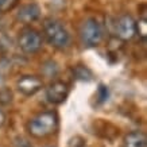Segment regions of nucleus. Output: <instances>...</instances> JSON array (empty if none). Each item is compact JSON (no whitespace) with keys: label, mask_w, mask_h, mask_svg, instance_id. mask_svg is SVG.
Instances as JSON below:
<instances>
[{"label":"nucleus","mask_w":147,"mask_h":147,"mask_svg":"<svg viewBox=\"0 0 147 147\" xmlns=\"http://www.w3.org/2000/svg\"><path fill=\"white\" fill-rule=\"evenodd\" d=\"M116 34L123 40H129L136 35V22L131 15H123L117 19Z\"/></svg>","instance_id":"39448f33"},{"label":"nucleus","mask_w":147,"mask_h":147,"mask_svg":"<svg viewBox=\"0 0 147 147\" xmlns=\"http://www.w3.org/2000/svg\"><path fill=\"white\" fill-rule=\"evenodd\" d=\"M98 100H100V101H105V100H107L108 98V88L107 86H104V85H100V86H98Z\"/></svg>","instance_id":"ddd939ff"},{"label":"nucleus","mask_w":147,"mask_h":147,"mask_svg":"<svg viewBox=\"0 0 147 147\" xmlns=\"http://www.w3.org/2000/svg\"><path fill=\"white\" fill-rule=\"evenodd\" d=\"M9 69H11V62L8 59H5V58L0 59V77L5 74V73H8Z\"/></svg>","instance_id":"f8f14e48"},{"label":"nucleus","mask_w":147,"mask_h":147,"mask_svg":"<svg viewBox=\"0 0 147 147\" xmlns=\"http://www.w3.org/2000/svg\"><path fill=\"white\" fill-rule=\"evenodd\" d=\"M4 121H5V115H4V112L0 109V127L4 124Z\"/></svg>","instance_id":"dca6fc26"},{"label":"nucleus","mask_w":147,"mask_h":147,"mask_svg":"<svg viewBox=\"0 0 147 147\" xmlns=\"http://www.w3.org/2000/svg\"><path fill=\"white\" fill-rule=\"evenodd\" d=\"M80 36L82 43L88 47H96L100 45L102 39V28L97 19L89 18L84 20L80 28Z\"/></svg>","instance_id":"7ed1b4c3"},{"label":"nucleus","mask_w":147,"mask_h":147,"mask_svg":"<svg viewBox=\"0 0 147 147\" xmlns=\"http://www.w3.org/2000/svg\"><path fill=\"white\" fill-rule=\"evenodd\" d=\"M15 143L18 144V147H32L31 144L28 143V140H26V139H23V138H18Z\"/></svg>","instance_id":"2eb2a0df"},{"label":"nucleus","mask_w":147,"mask_h":147,"mask_svg":"<svg viewBox=\"0 0 147 147\" xmlns=\"http://www.w3.org/2000/svg\"><path fill=\"white\" fill-rule=\"evenodd\" d=\"M42 36L34 28H27L19 36V47L24 54H35L42 47Z\"/></svg>","instance_id":"20e7f679"},{"label":"nucleus","mask_w":147,"mask_h":147,"mask_svg":"<svg viewBox=\"0 0 147 147\" xmlns=\"http://www.w3.org/2000/svg\"><path fill=\"white\" fill-rule=\"evenodd\" d=\"M18 4V0H0V12H7Z\"/></svg>","instance_id":"9b49d317"},{"label":"nucleus","mask_w":147,"mask_h":147,"mask_svg":"<svg viewBox=\"0 0 147 147\" xmlns=\"http://www.w3.org/2000/svg\"><path fill=\"white\" fill-rule=\"evenodd\" d=\"M46 40L55 49H65L70 43V35L61 22L55 19H46L43 23Z\"/></svg>","instance_id":"f03ea898"},{"label":"nucleus","mask_w":147,"mask_h":147,"mask_svg":"<svg viewBox=\"0 0 147 147\" xmlns=\"http://www.w3.org/2000/svg\"><path fill=\"white\" fill-rule=\"evenodd\" d=\"M58 127V116L53 111L42 112L28 121L27 129L34 138H45L51 135Z\"/></svg>","instance_id":"f257e3e1"},{"label":"nucleus","mask_w":147,"mask_h":147,"mask_svg":"<svg viewBox=\"0 0 147 147\" xmlns=\"http://www.w3.org/2000/svg\"><path fill=\"white\" fill-rule=\"evenodd\" d=\"M40 16V8L39 5L35 4V3H28V4H24L22 5L19 11L16 12V19L19 22L22 23H32L38 20Z\"/></svg>","instance_id":"6e6552de"},{"label":"nucleus","mask_w":147,"mask_h":147,"mask_svg":"<svg viewBox=\"0 0 147 147\" xmlns=\"http://www.w3.org/2000/svg\"><path fill=\"white\" fill-rule=\"evenodd\" d=\"M69 94V86L62 81H54L46 89V98L53 104H61Z\"/></svg>","instance_id":"0eeeda50"},{"label":"nucleus","mask_w":147,"mask_h":147,"mask_svg":"<svg viewBox=\"0 0 147 147\" xmlns=\"http://www.w3.org/2000/svg\"><path fill=\"white\" fill-rule=\"evenodd\" d=\"M73 74L77 80L81 81H90L92 80V71L88 69V67L82 66V65H77V66L73 67Z\"/></svg>","instance_id":"9d476101"},{"label":"nucleus","mask_w":147,"mask_h":147,"mask_svg":"<svg viewBox=\"0 0 147 147\" xmlns=\"http://www.w3.org/2000/svg\"><path fill=\"white\" fill-rule=\"evenodd\" d=\"M147 139L142 131H132L124 138V147H146Z\"/></svg>","instance_id":"1a4fd4ad"},{"label":"nucleus","mask_w":147,"mask_h":147,"mask_svg":"<svg viewBox=\"0 0 147 147\" xmlns=\"http://www.w3.org/2000/svg\"><path fill=\"white\" fill-rule=\"evenodd\" d=\"M139 31V34L144 38L146 36V19H143V20H140L139 22V24L136 23V32Z\"/></svg>","instance_id":"4468645a"},{"label":"nucleus","mask_w":147,"mask_h":147,"mask_svg":"<svg viewBox=\"0 0 147 147\" xmlns=\"http://www.w3.org/2000/svg\"><path fill=\"white\" fill-rule=\"evenodd\" d=\"M42 85L43 84H42L40 78H38L36 76H31V74H26L18 80L16 88L24 96H32L42 89Z\"/></svg>","instance_id":"423d86ee"}]
</instances>
